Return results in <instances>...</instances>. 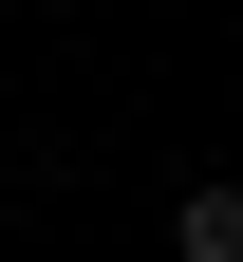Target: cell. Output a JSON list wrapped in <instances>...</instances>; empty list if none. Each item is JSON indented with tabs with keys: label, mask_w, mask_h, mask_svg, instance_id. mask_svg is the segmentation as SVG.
I'll use <instances>...</instances> for the list:
<instances>
[{
	"label": "cell",
	"mask_w": 243,
	"mask_h": 262,
	"mask_svg": "<svg viewBox=\"0 0 243 262\" xmlns=\"http://www.w3.org/2000/svg\"><path fill=\"white\" fill-rule=\"evenodd\" d=\"M168 244H187V262H243V187H187V206H168Z\"/></svg>",
	"instance_id": "cell-1"
},
{
	"label": "cell",
	"mask_w": 243,
	"mask_h": 262,
	"mask_svg": "<svg viewBox=\"0 0 243 262\" xmlns=\"http://www.w3.org/2000/svg\"><path fill=\"white\" fill-rule=\"evenodd\" d=\"M0 19H19V0H0Z\"/></svg>",
	"instance_id": "cell-2"
}]
</instances>
